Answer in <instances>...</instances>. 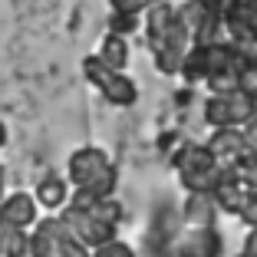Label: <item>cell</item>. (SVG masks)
Returning <instances> with one entry per match:
<instances>
[{
    "label": "cell",
    "instance_id": "obj_1",
    "mask_svg": "<svg viewBox=\"0 0 257 257\" xmlns=\"http://www.w3.org/2000/svg\"><path fill=\"white\" fill-rule=\"evenodd\" d=\"M254 56V46H241L234 40H214V43L191 46L182 63V73L188 83L208 79L214 73H241V66Z\"/></svg>",
    "mask_w": 257,
    "mask_h": 257
},
{
    "label": "cell",
    "instance_id": "obj_2",
    "mask_svg": "<svg viewBox=\"0 0 257 257\" xmlns=\"http://www.w3.org/2000/svg\"><path fill=\"white\" fill-rule=\"evenodd\" d=\"M69 182L76 185V191H92L99 198H112L115 185H119V172L102 149L83 145L69 155Z\"/></svg>",
    "mask_w": 257,
    "mask_h": 257
},
{
    "label": "cell",
    "instance_id": "obj_3",
    "mask_svg": "<svg viewBox=\"0 0 257 257\" xmlns=\"http://www.w3.org/2000/svg\"><path fill=\"white\" fill-rule=\"evenodd\" d=\"M172 165L178 172V182H182L185 191H214L221 172H224V165L208 152V145H198V142L182 145L175 152Z\"/></svg>",
    "mask_w": 257,
    "mask_h": 257
},
{
    "label": "cell",
    "instance_id": "obj_4",
    "mask_svg": "<svg viewBox=\"0 0 257 257\" xmlns=\"http://www.w3.org/2000/svg\"><path fill=\"white\" fill-rule=\"evenodd\" d=\"M27 257H92V250L76 241L60 218H43L33 224Z\"/></svg>",
    "mask_w": 257,
    "mask_h": 257
},
{
    "label": "cell",
    "instance_id": "obj_5",
    "mask_svg": "<svg viewBox=\"0 0 257 257\" xmlns=\"http://www.w3.org/2000/svg\"><path fill=\"white\" fill-rule=\"evenodd\" d=\"M178 10V20L188 27L191 43H214L224 27V0H182Z\"/></svg>",
    "mask_w": 257,
    "mask_h": 257
},
{
    "label": "cell",
    "instance_id": "obj_6",
    "mask_svg": "<svg viewBox=\"0 0 257 257\" xmlns=\"http://www.w3.org/2000/svg\"><path fill=\"white\" fill-rule=\"evenodd\" d=\"M83 76L89 79L92 86H96L99 92H102V96H106V102H112V106H136V102H139L136 83H132L125 73L106 66V63L99 60L96 53L83 60Z\"/></svg>",
    "mask_w": 257,
    "mask_h": 257
},
{
    "label": "cell",
    "instance_id": "obj_7",
    "mask_svg": "<svg viewBox=\"0 0 257 257\" xmlns=\"http://www.w3.org/2000/svg\"><path fill=\"white\" fill-rule=\"evenodd\" d=\"M257 115V99L244 96L241 89L224 96H208L204 102V122L211 128H244Z\"/></svg>",
    "mask_w": 257,
    "mask_h": 257
},
{
    "label": "cell",
    "instance_id": "obj_8",
    "mask_svg": "<svg viewBox=\"0 0 257 257\" xmlns=\"http://www.w3.org/2000/svg\"><path fill=\"white\" fill-rule=\"evenodd\" d=\"M191 46H195V43H191V33H188V27L178 20V10H175L172 30H168L159 43H152V60H155V69H159L162 76H178Z\"/></svg>",
    "mask_w": 257,
    "mask_h": 257
},
{
    "label": "cell",
    "instance_id": "obj_9",
    "mask_svg": "<svg viewBox=\"0 0 257 257\" xmlns=\"http://www.w3.org/2000/svg\"><path fill=\"white\" fill-rule=\"evenodd\" d=\"M60 221L66 224L69 234H73L79 244H86L89 250L109 244V241L115 237V231H119V227H109L106 221H99L92 211H86V208H76V204H69V201H66V208L60 211Z\"/></svg>",
    "mask_w": 257,
    "mask_h": 257
},
{
    "label": "cell",
    "instance_id": "obj_10",
    "mask_svg": "<svg viewBox=\"0 0 257 257\" xmlns=\"http://www.w3.org/2000/svg\"><path fill=\"white\" fill-rule=\"evenodd\" d=\"M221 231L218 227H188L175 237L172 254L175 257H221Z\"/></svg>",
    "mask_w": 257,
    "mask_h": 257
},
{
    "label": "cell",
    "instance_id": "obj_11",
    "mask_svg": "<svg viewBox=\"0 0 257 257\" xmlns=\"http://www.w3.org/2000/svg\"><path fill=\"white\" fill-rule=\"evenodd\" d=\"M37 198L27 195V191H14V195H7L4 201H0V224H10V227H20V231H27V227L37 224Z\"/></svg>",
    "mask_w": 257,
    "mask_h": 257
},
{
    "label": "cell",
    "instance_id": "obj_12",
    "mask_svg": "<svg viewBox=\"0 0 257 257\" xmlns=\"http://www.w3.org/2000/svg\"><path fill=\"white\" fill-rule=\"evenodd\" d=\"M221 208L211 191H188L182 201V221L188 227H214Z\"/></svg>",
    "mask_w": 257,
    "mask_h": 257
},
{
    "label": "cell",
    "instance_id": "obj_13",
    "mask_svg": "<svg viewBox=\"0 0 257 257\" xmlns=\"http://www.w3.org/2000/svg\"><path fill=\"white\" fill-rule=\"evenodd\" d=\"M204 145H208V152H211L221 165H234L244 152H247V142H244L241 128H214Z\"/></svg>",
    "mask_w": 257,
    "mask_h": 257
},
{
    "label": "cell",
    "instance_id": "obj_14",
    "mask_svg": "<svg viewBox=\"0 0 257 257\" xmlns=\"http://www.w3.org/2000/svg\"><path fill=\"white\" fill-rule=\"evenodd\" d=\"M244 185H241V178H237V172H234V165H224V172H221V178H218V185H214V201H218V208L221 211H227V214H237V208H241V201H244Z\"/></svg>",
    "mask_w": 257,
    "mask_h": 257
},
{
    "label": "cell",
    "instance_id": "obj_15",
    "mask_svg": "<svg viewBox=\"0 0 257 257\" xmlns=\"http://www.w3.org/2000/svg\"><path fill=\"white\" fill-rule=\"evenodd\" d=\"M175 23V4L172 0H159L155 7L145 10V33H149V46L159 43Z\"/></svg>",
    "mask_w": 257,
    "mask_h": 257
},
{
    "label": "cell",
    "instance_id": "obj_16",
    "mask_svg": "<svg viewBox=\"0 0 257 257\" xmlns=\"http://www.w3.org/2000/svg\"><path fill=\"white\" fill-rule=\"evenodd\" d=\"M96 56L106 63V66H112V69H119V73H125L128 60H132V50H128V37H115V33H106V37H102V43H99V50H96Z\"/></svg>",
    "mask_w": 257,
    "mask_h": 257
},
{
    "label": "cell",
    "instance_id": "obj_17",
    "mask_svg": "<svg viewBox=\"0 0 257 257\" xmlns=\"http://www.w3.org/2000/svg\"><path fill=\"white\" fill-rule=\"evenodd\" d=\"M33 198H37L40 208H63V204L69 201V185H66V178H60V175H46V178H40Z\"/></svg>",
    "mask_w": 257,
    "mask_h": 257
},
{
    "label": "cell",
    "instance_id": "obj_18",
    "mask_svg": "<svg viewBox=\"0 0 257 257\" xmlns=\"http://www.w3.org/2000/svg\"><path fill=\"white\" fill-rule=\"evenodd\" d=\"M30 254V234L20 227L0 224V257H27Z\"/></svg>",
    "mask_w": 257,
    "mask_h": 257
},
{
    "label": "cell",
    "instance_id": "obj_19",
    "mask_svg": "<svg viewBox=\"0 0 257 257\" xmlns=\"http://www.w3.org/2000/svg\"><path fill=\"white\" fill-rule=\"evenodd\" d=\"M234 172H237V178H241V185L244 188H250V191H257V152H244L241 159L234 162Z\"/></svg>",
    "mask_w": 257,
    "mask_h": 257
},
{
    "label": "cell",
    "instance_id": "obj_20",
    "mask_svg": "<svg viewBox=\"0 0 257 257\" xmlns=\"http://www.w3.org/2000/svg\"><path fill=\"white\" fill-rule=\"evenodd\" d=\"M139 17L136 14H122V10H112L109 14V20H106V27H109V33H115V37H132V33L139 30Z\"/></svg>",
    "mask_w": 257,
    "mask_h": 257
},
{
    "label": "cell",
    "instance_id": "obj_21",
    "mask_svg": "<svg viewBox=\"0 0 257 257\" xmlns=\"http://www.w3.org/2000/svg\"><path fill=\"white\" fill-rule=\"evenodd\" d=\"M237 89H241L244 96L257 99V53L241 66V73H237Z\"/></svg>",
    "mask_w": 257,
    "mask_h": 257
},
{
    "label": "cell",
    "instance_id": "obj_22",
    "mask_svg": "<svg viewBox=\"0 0 257 257\" xmlns=\"http://www.w3.org/2000/svg\"><path fill=\"white\" fill-rule=\"evenodd\" d=\"M204 83H208V92H211V96H224V92L237 89V73H214V76H208Z\"/></svg>",
    "mask_w": 257,
    "mask_h": 257
},
{
    "label": "cell",
    "instance_id": "obj_23",
    "mask_svg": "<svg viewBox=\"0 0 257 257\" xmlns=\"http://www.w3.org/2000/svg\"><path fill=\"white\" fill-rule=\"evenodd\" d=\"M237 218L244 221L247 227H257V191H244V201H241V208H237Z\"/></svg>",
    "mask_w": 257,
    "mask_h": 257
},
{
    "label": "cell",
    "instance_id": "obj_24",
    "mask_svg": "<svg viewBox=\"0 0 257 257\" xmlns=\"http://www.w3.org/2000/svg\"><path fill=\"white\" fill-rule=\"evenodd\" d=\"M92 257H136V250L128 247L125 241L112 237L109 244H102V247H96V250H92Z\"/></svg>",
    "mask_w": 257,
    "mask_h": 257
},
{
    "label": "cell",
    "instance_id": "obj_25",
    "mask_svg": "<svg viewBox=\"0 0 257 257\" xmlns=\"http://www.w3.org/2000/svg\"><path fill=\"white\" fill-rule=\"evenodd\" d=\"M159 0H109V7L112 10H122V14H145L149 7H155Z\"/></svg>",
    "mask_w": 257,
    "mask_h": 257
},
{
    "label": "cell",
    "instance_id": "obj_26",
    "mask_svg": "<svg viewBox=\"0 0 257 257\" xmlns=\"http://www.w3.org/2000/svg\"><path fill=\"white\" fill-rule=\"evenodd\" d=\"M241 132H244V142H247V149H250V152H257V115L241 128Z\"/></svg>",
    "mask_w": 257,
    "mask_h": 257
},
{
    "label": "cell",
    "instance_id": "obj_27",
    "mask_svg": "<svg viewBox=\"0 0 257 257\" xmlns=\"http://www.w3.org/2000/svg\"><path fill=\"white\" fill-rule=\"evenodd\" d=\"M241 257H257V227H250V234L244 237V247H241Z\"/></svg>",
    "mask_w": 257,
    "mask_h": 257
},
{
    "label": "cell",
    "instance_id": "obj_28",
    "mask_svg": "<svg viewBox=\"0 0 257 257\" xmlns=\"http://www.w3.org/2000/svg\"><path fill=\"white\" fill-rule=\"evenodd\" d=\"M4 185H7V172H4V165H0V201L7 198V195H4Z\"/></svg>",
    "mask_w": 257,
    "mask_h": 257
},
{
    "label": "cell",
    "instance_id": "obj_29",
    "mask_svg": "<svg viewBox=\"0 0 257 257\" xmlns=\"http://www.w3.org/2000/svg\"><path fill=\"white\" fill-rule=\"evenodd\" d=\"M4 142H7V128H4V122H0V149H4Z\"/></svg>",
    "mask_w": 257,
    "mask_h": 257
}]
</instances>
